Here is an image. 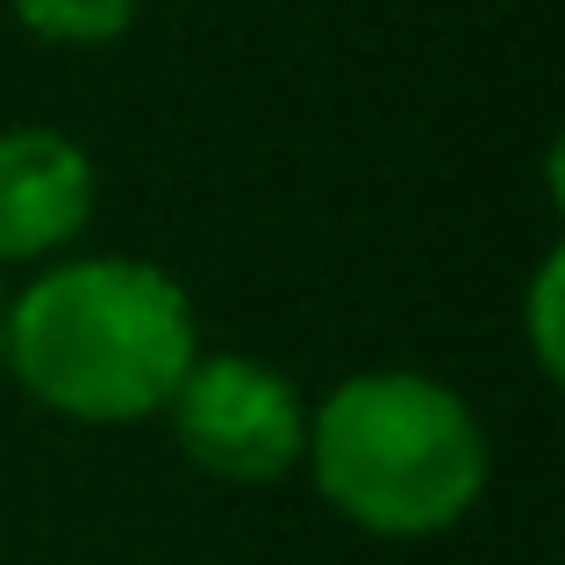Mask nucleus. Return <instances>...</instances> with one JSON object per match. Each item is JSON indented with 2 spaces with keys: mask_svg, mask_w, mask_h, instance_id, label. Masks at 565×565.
I'll return each mask as SVG.
<instances>
[{
  "mask_svg": "<svg viewBox=\"0 0 565 565\" xmlns=\"http://www.w3.org/2000/svg\"><path fill=\"white\" fill-rule=\"evenodd\" d=\"M193 359L201 330L186 287L143 258L51 265L0 322V365L72 423H143L180 394Z\"/></svg>",
  "mask_w": 565,
  "mask_h": 565,
  "instance_id": "obj_1",
  "label": "nucleus"
},
{
  "mask_svg": "<svg viewBox=\"0 0 565 565\" xmlns=\"http://www.w3.org/2000/svg\"><path fill=\"white\" fill-rule=\"evenodd\" d=\"M301 466L373 537H437L487 494V429L458 386L429 373H359L308 408Z\"/></svg>",
  "mask_w": 565,
  "mask_h": 565,
  "instance_id": "obj_2",
  "label": "nucleus"
},
{
  "mask_svg": "<svg viewBox=\"0 0 565 565\" xmlns=\"http://www.w3.org/2000/svg\"><path fill=\"white\" fill-rule=\"evenodd\" d=\"M172 415V437L201 472L236 487H265V480H287L294 466L308 458V401L287 373L258 359H193L180 394L166 401Z\"/></svg>",
  "mask_w": 565,
  "mask_h": 565,
  "instance_id": "obj_3",
  "label": "nucleus"
},
{
  "mask_svg": "<svg viewBox=\"0 0 565 565\" xmlns=\"http://www.w3.org/2000/svg\"><path fill=\"white\" fill-rule=\"evenodd\" d=\"M94 215V158L65 129H0V265L72 244Z\"/></svg>",
  "mask_w": 565,
  "mask_h": 565,
  "instance_id": "obj_4",
  "label": "nucleus"
},
{
  "mask_svg": "<svg viewBox=\"0 0 565 565\" xmlns=\"http://www.w3.org/2000/svg\"><path fill=\"white\" fill-rule=\"evenodd\" d=\"M14 14L43 43H115L137 14V0H14Z\"/></svg>",
  "mask_w": 565,
  "mask_h": 565,
  "instance_id": "obj_5",
  "label": "nucleus"
},
{
  "mask_svg": "<svg viewBox=\"0 0 565 565\" xmlns=\"http://www.w3.org/2000/svg\"><path fill=\"white\" fill-rule=\"evenodd\" d=\"M558 273H565V265H558V258H544V265H537V279H530V337H537V359H544V373H558V322H552Z\"/></svg>",
  "mask_w": 565,
  "mask_h": 565,
  "instance_id": "obj_6",
  "label": "nucleus"
},
{
  "mask_svg": "<svg viewBox=\"0 0 565 565\" xmlns=\"http://www.w3.org/2000/svg\"><path fill=\"white\" fill-rule=\"evenodd\" d=\"M0 322H8V301H0Z\"/></svg>",
  "mask_w": 565,
  "mask_h": 565,
  "instance_id": "obj_7",
  "label": "nucleus"
}]
</instances>
